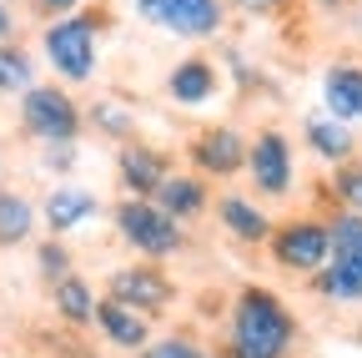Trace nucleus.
Returning a JSON list of instances; mask_svg holds the SVG:
<instances>
[{"mask_svg": "<svg viewBox=\"0 0 362 358\" xmlns=\"http://www.w3.org/2000/svg\"><path fill=\"white\" fill-rule=\"evenodd\" d=\"M292 313L267 288H247L232 313V358H282L292 348Z\"/></svg>", "mask_w": 362, "mask_h": 358, "instance_id": "nucleus-1", "label": "nucleus"}, {"mask_svg": "<svg viewBox=\"0 0 362 358\" xmlns=\"http://www.w3.org/2000/svg\"><path fill=\"white\" fill-rule=\"evenodd\" d=\"M21 121L35 142L45 147H71L76 131H81V111L66 91L56 86H25V101H21Z\"/></svg>", "mask_w": 362, "mask_h": 358, "instance_id": "nucleus-2", "label": "nucleus"}, {"mask_svg": "<svg viewBox=\"0 0 362 358\" xmlns=\"http://www.w3.org/2000/svg\"><path fill=\"white\" fill-rule=\"evenodd\" d=\"M45 61L66 81L96 76V26H90V16H66L45 26Z\"/></svg>", "mask_w": 362, "mask_h": 358, "instance_id": "nucleus-3", "label": "nucleus"}, {"mask_svg": "<svg viewBox=\"0 0 362 358\" xmlns=\"http://www.w3.org/2000/svg\"><path fill=\"white\" fill-rule=\"evenodd\" d=\"M116 228H121V237H126L136 252H146V257H166V252L181 247L176 217H166L161 207H151V202H141V197L116 207Z\"/></svg>", "mask_w": 362, "mask_h": 358, "instance_id": "nucleus-4", "label": "nucleus"}, {"mask_svg": "<svg viewBox=\"0 0 362 358\" xmlns=\"http://www.w3.org/2000/svg\"><path fill=\"white\" fill-rule=\"evenodd\" d=\"M136 11H141V21L171 30V35H216L221 26V6L216 0H136Z\"/></svg>", "mask_w": 362, "mask_h": 358, "instance_id": "nucleus-5", "label": "nucleus"}, {"mask_svg": "<svg viewBox=\"0 0 362 358\" xmlns=\"http://www.w3.org/2000/svg\"><path fill=\"white\" fill-rule=\"evenodd\" d=\"M277 262L292 267V273H322L327 257H332V242H327V228L317 222H292V228L277 233Z\"/></svg>", "mask_w": 362, "mask_h": 358, "instance_id": "nucleus-6", "label": "nucleus"}, {"mask_svg": "<svg viewBox=\"0 0 362 358\" xmlns=\"http://www.w3.org/2000/svg\"><path fill=\"white\" fill-rule=\"evenodd\" d=\"M247 167L257 177V187L272 192V197H282L292 187V152H287V137L282 131H262L257 147L247 152Z\"/></svg>", "mask_w": 362, "mask_h": 358, "instance_id": "nucleus-7", "label": "nucleus"}, {"mask_svg": "<svg viewBox=\"0 0 362 358\" xmlns=\"http://www.w3.org/2000/svg\"><path fill=\"white\" fill-rule=\"evenodd\" d=\"M111 298L126 303V308H136V313H156L176 293H171V283L156 273V267H121V273L111 278Z\"/></svg>", "mask_w": 362, "mask_h": 358, "instance_id": "nucleus-8", "label": "nucleus"}, {"mask_svg": "<svg viewBox=\"0 0 362 358\" xmlns=\"http://www.w3.org/2000/svg\"><path fill=\"white\" fill-rule=\"evenodd\" d=\"M197 167L202 172H211V177H232L242 162H247V147H242V137L232 126H216V131H206V137L197 142Z\"/></svg>", "mask_w": 362, "mask_h": 358, "instance_id": "nucleus-9", "label": "nucleus"}, {"mask_svg": "<svg viewBox=\"0 0 362 358\" xmlns=\"http://www.w3.org/2000/svg\"><path fill=\"white\" fill-rule=\"evenodd\" d=\"M322 96H327V111L332 121H357L362 116V66H332L327 81H322Z\"/></svg>", "mask_w": 362, "mask_h": 358, "instance_id": "nucleus-10", "label": "nucleus"}, {"mask_svg": "<svg viewBox=\"0 0 362 358\" xmlns=\"http://www.w3.org/2000/svg\"><path fill=\"white\" fill-rule=\"evenodd\" d=\"M166 91H171L181 106H202V101L216 96V71H211L202 56H192V61H181V66L166 76Z\"/></svg>", "mask_w": 362, "mask_h": 358, "instance_id": "nucleus-11", "label": "nucleus"}, {"mask_svg": "<svg viewBox=\"0 0 362 358\" xmlns=\"http://www.w3.org/2000/svg\"><path fill=\"white\" fill-rule=\"evenodd\" d=\"M96 318H101V328H106V338H111L116 348H141V343L151 338L141 313H136V308H126V303H116V298L96 303Z\"/></svg>", "mask_w": 362, "mask_h": 358, "instance_id": "nucleus-12", "label": "nucleus"}, {"mask_svg": "<svg viewBox=\"0 0 362 358\" xmlns=\"http://www.w3.org/2000/svg\"><path fill=\"white\" fill-rule=\"evenodd\" d=\"M86 217H96V197L81 192V187H56L45 197V222H51V233H71Z\"/></svg>", "mask_w": 362, "mask_h": 358, "instance_id": "nucleus-13", "label": "nucleus"}, {"mask_svg": "<svg viewBox=\"0 0 362 358\" xmlns=\"http://www.w3.org/2000/svg\"><path fill=\"white\" fill-rule=\"evenodd\" d=\"M161 177H166V162H161L151 147H121V182H126L136 197L156 192Z\"/></svg>", "mask_w": 362, "mask_h": 358, "instance_id": "nucleus-14", "label": "nucleus"}, {"mask_svg": "<svg viewBox=\"0 0 362 358\" xmlns=\"http://www.w3.org/2000/svg\"><path fill=\"white\" fill-rule=\"evenodd\" d=\"M156 207L166 212V217H192V212H202L206 207V192H202V182H192V177H161V187H156Z\"/></svg>", "mask_w": 362, "mask_h": 358, "instance_id": "nucleus-15", "label": "nucleus"}, {"mask_svg": "<svg viewBox=\"0 0 362 358\" xmlns=\"http://www.w3.org/2000/svg\"><path fill=\"white\" fill-rule=\"evenodd\" d=\"M307 142H312L317 157H327V162H347V157H352V131H347L342 121H332V116L307 121Z\"/></svg>", "mask_w": 362, "mask_h": 358, "instance_id": "nucleus-16", "label": "nucleus"}, {"mask_svg": "<svg viewBox=\"0 0 362 358\" xmlns=\"http://www.w3.org/2000/svg\"><path fill=\"white\" fill-rule=\"evenodd\" d=\"M30 228H35V207L25 197H16V192H0V247L25 242Z\"/></svg>", "mask_w": 362, "mask_h": 358, "instance_id": "nucleus-17", "label": "nucleus"}, {"mask_svg": "<svg viewBox=\"0 0 362 358\" xmlns=\"http://www.w3.org/2000/svg\"><path fill=\"white\" fill-rule=\"evenodd\" d=\"M221 222H226L237 237H247V242H262V237L272 233V222H267L252 202H242V197H221Z\"/></svg>", "mask_w": 362, "mask_h": 358, "instance_id": "nucleus-18", "label": "nucleus"}, {"mask_svg": "<svg viewBox=\"0 0 362 358\" xmlns=\"http://www.w3.org/2000/svg\"><path fill=\"white\" fill-rule=\"evenodd\" d=\"M56 308L66 313L71 323H90V318H96V298H90V288L81 278H71V273L56 283Z\"/></svg>", "mask_w": 362, "mask_h": 358, "instance_id": "nucleus-19", "label": "nucleus"}, {"mask_svg": "<svg viewBox=\"0 0 362 358\" xmlns=\"http://www.w3.org/2000/svg\"><path fill=\"white\" fill-rule=\"evenodd\" d=\"M30 86V56L21 46H0V96L25 91Z\"/></svg>", "mask_w": 362, "mask_h": 358, "instance_id": "nucleus-20", "label": "nucleus"}, {"mask_svg": "<svg viewBox=\"0 0 362 358\" xmlns=\"http://www.w3.org/2000/svg\"><path fill=\"white\" fill-rule=\"evenodd\" d=\"M337 192H342V202L352 212H362V167H342L337 172Z\"/></svg>", "mask_w": 362, "mask_h": 358, "instance_id": "nucleus-21", "label": "nucleus"}, {"mask_svg": "<svg viewBox=\"0 0 362 358\" xmlns=\"http://www.w3.org/2000/svg\"><path fill=\"white\" fill-rule=\"evenodd\" d=\"M146 358H206V353L187 338H161L156 348H146Z\"/></svg>", "mask_w": 362, "mask_h": 358, "instance_id": "nucleus-22", "label": "nucleus"}, {"mask_svg": "<svg viewBox=\"0 0 362 358\" xmlns=\"http://www.w3.org/2000/svg\"><path fill=\"white\" fill-rule=\"evenodd\" d=\"M40 273L66 278V247H61V242H45V247H40Z\"/></svg>", "mask_w": 362, "mask_h": 358, "instance_id": "nucleus-23", "label": "nucleus"}, {"mask_svg": "<svg viewBox=\"0 0 362 358\" xmlns=\"http://www.w3.org/2000/svg\"><path fill=\"white\" fill-rule=\"evenodd\" d=\"M96 121H101V126H111L116 137H131V116H121L116 106H101V111H96Z\"/></svg>", "mask_w": 362, "mask_h": 358, "instance_id": "nucleus-24", "label": "nucleus"}, {"mask_svg": "<svg viewBox=\"0 0 362 358\" xmlns=\"http://www.w3.org/2000/svg\"><path fill=\"white\" fill-rule=\"evenodd\" d=\"M237 6L252 16H272V11H282V0H237Z\"/></svg>", "mask_w": 362, "mask_h": 358, "instance_id": "nucleus-25", "label": "nucleus"}, {"mask_svg": "<svg viewBox=\"0 0 362 358\" xmlns=\"http://www.w3.org/2000/svg\"><path fill=\"white\" fill-rule=\"evenodd\" d=\"M35 6H40L45 16H66V11L76 6V0H35Z\"/></svg>", "mask_w": 362, "mask_h": 358, "instance_id": "nucleus-26", "label": "nucleus"}, {"mask_svg": "<svg viewBox=\"0 0 362 358\" xmlns=\"http://www.w3.org/2000/svg\"><path fill=\"white\" fill-rule=\"evenodd\" d=\"M16 30V16H11V6H6V0H0V40H6Z\"/></svg>", "mask_w": 362, "mask_h": 358, "instance_id": "nucleus-27", "label": "nucleus"}, {"mask_svg": "<svg viewBox=\"0 0 362 358\" xmlns=\"http://www.w3.org/2000/svg\"><path fill=\"white\" fill-rule=\"evenodd\" d=\"M322 6H337V0H322Z\"/></svg>", "mask_w": 362, "mask_h": 358, "instance_id": "nucleus-28", "label": "nucleus"}]
</instances>
